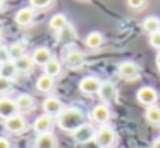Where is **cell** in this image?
I'll use <instances>...</instances> for the list:
<instances>
[{"mask_svg": "<svg viewBox=\"0 0 160 148\" xmlns=\"http://www.w3.org/2000/svg\"><path fill=\"white\" fill-rule=\"evenodd\" d=\"M33 9H47L52 3V0H29Z\"/></svg>", "mask_w": 160, "mask_h": 148, "instance_id": "28", "label": "cell"}, {"mask_svg": "<svg viewBox=\"0 0 160 148\" xmlns=\"http://www.w3.org/2000/svg\"><path fill=\"white\" fill-rule=\"evenodd\" d=\"M102 81L95 76H86L79 81V91L84 93V95H95V93L100 91Z\"/></svg>", "mask_w": 160, "mask_h": 148, "instance_id": "5", "label": "cell"}, {"mask_svg": "<svg viewBox=\"0 0 160 148\" xmlns=\"http://www.w3.org/2000/svg\"><path fill=\"white\" fill-rule=\"evenodd\" d=\"M0 48H4V40H2V36H0Z\"/></svg>", "mask_w": 160, "mask_h": 148, "instance_id": "36", "label": "cell"}, {"mask_svg": "<svg viewBox=\"0 0 160 148\" xmlns=\"http://www.w3.org/2000/svg\"><path fill=\"white\" fill-rule=\"evenodd\" d=\"M16 74H18V67H16L14 60H9V62H5L4 65H0V76H4L5 79L16 78Z\"/></svg>", "mask_w": 160, "mask_h": 148, "instance_id": "21", "label": "cell"}, {"mask_svg": "<svg viewBox=\"0 0 160 148\" xmlns=\"http://www.w3.org/2000/svg\"><path fill=\"white\" fill-rule=\"evenodd\" d=\"M146 120L153 126H160V107L153 105V107H148L146 110Z\"/></svg>", "mask_w": 160, "mask_h": 148, "instance_id": "27", "label": "cell"}, {"mask_svg": "<svg viewBox=\"0 0 160 148\" xmlns=\"http://www.w3.org/2000/svg\"><path fill=\"white\" fill-rule=\"evenodd\" d=\"M35 146L36 148H57V140L52 133L38 134V138L35 141Z\"/></svg>", "mask_w": 160, "mask_h": 148, "instance_id": "16", "label": "cell"}, {"mask_svg": "<svg viewBox=\"0 0 160 148\" xmlns=\"http://www.w3.org/2000/svg\"><path fill=\"white\" fill-rule=\"evenodd\" d=\"M91 119L98 124H105L108 119H110V109H108L107 103H100L97 105L93 110H91Z\"/></svg>", "mask_w": 160, "mask_h": 148, "instance_id": "10", "label": "cell"}, {"mask_svg": "<svg viewBox=\"0 0 160 148\" xmlns=\"http://www.w3.org/2000/svg\"><path fill=\"white\" fill-rule=\"evenodd\" d=\"M0 33H2V23H0Z\"/></svg>", "mask_w": 160, "mask_h": 148, "instance_id": "38", "label": "cell"}, {"mask_svg": "<svg viewBox=\"0 0 160 148\" xmlns=\"http://www.w3.org/2000/svg\"><path fill=\"white\" fill-rule=\"evenodd\" d=\"M83 124H84V114L83 110L76 109V107H67L57 115V126L62 131H67V133H74Z\"/></svg>", "mask_w": 160, "mask_h": 148, "instance_id": "1", "label": "cell"}, {"mask_svg": "<svg viewBox=\"0 0 160 148\" xmlns=\"http://www.w3.org/2000/svg\"><path fill=\"white\" fill-rule=\"evenodd\" d=\"M95 134H97V131L91 124H83L72 133V138L76 143H88V141L95 140Z\"/></svg>", "mask_w": 160, "mask_h": 148, "instance_id": "6", "label": "cell"}, {"mask_svg": "<svg viewBox=\"0 0 160 148\" xmlns=\"http://www.w3.org/2000/svg\"><path fill=\"white\" fill-rule=\"evenodd\" d=\"M95 143L100 148H110L115 143V131L108 126H102L95 134Z\"/></svg>", "mask_w": 160, "mask_h": 148, "instance_id": "2", "label": "cell"}, {"mask_svg": "<svg viewBox=\"0 0 160 148\" xmlns=\"http://www.w3.org/2000/svg\"><path fill=\"white\" fill-rule=\"evenodd\" d=\"M19 109H18V103L16 100H11V98H0V119H11V117L18 115Z\"/></svg>", "mask_w": 160, "mask_h": 148, "instance_id": "7", "label": "cell"}, {"mask_svg": "<svg viewBox=\"0 0 160 148\" xmlns=\"http://www.w3.org/2000/svg\"><path fill=\"white\" fill-rule=\"evenodd\" d=\"M52 126H53L52 115L43 114V115H40L38 119L35 120L33 129H35V133H38V134H47V133H52Z\"/></svg>", "mask_w": 160, "mask_h": 148, "instance_id": "8", "label": "cell"}, {"mask_svg": "<svg viewBox=\"0 0 160 148\" xmlns=\"http://www.w3.org/2000/svg\"><path fill=\"white\" fill-rule=\"evenodd\" d=\"M157 65H158V69H160V52H158V55H157Z\"/></svg>", "mask_w": 160, "mask_h": 148, "instance_id": "35", "label": "cell"}, {"mask_svg": "<svg viewBox=\"0 0 160 148\" xmlns=\"http://www.w3.org/2000/svg\"><path fill=\"white\" fill-rule=\"evenodd\" d=\"M31 59H33V62H35L36 65H43V67H45V65L48 64L53 57H52V52H50L48 48L40 47V48H36V50L33 52Z\"/></svg>", "mask_w": 160, "mask_h": 148, "instance_id": "14", "label": "cell"}, {"mask_svg": "<svg viewBox=\"0 0 160 148\" xmlns=\"http://www.w3.org/2000/svg\"><path fill=\"white\" fill-rule=\"evenodd\" d=\"M12 84H11V79H5L4 76H0V93H7L11 91Z\"/></svg>", "mask_w": 160, "mask_h": 148, "instance_id": "29", "label": "cell"}, {"mask_svg": "<svg viewBox=\"0 0 160 148\" xmlns=\"http://www.w3.org/2000/svg\"><path fill=\"white\" fill-rule=\"evenodd\" d=\"M67 24L69 23H67V17L64 16V14H55V16L50 19V28H52L53 31H57V33H59L60 29H64Z\"/></svg>", "mask_w": 160, "mask_h": 148, "instance_id": "24", "label": "cell"}, {"mask_svg": "<svg viewBox=\"0 0 160 148\" xmlns=\"http://www.w3.org/2000/svg\"><path fill=\"white\" fill-rule=\"evenodd\" d=\"M143 28H145V31L146 33H157V31L160 29V21L157 19L155 16H150V17H146L145 21H143Z\"/></svg>", "mask_w": 160, "mask_h": 148, "instance_id": "26", "label": "cell"}, {"mask_svg": "<svg viewBox=\"0 0 160 148\" xmlns=\"http://www.w3.org/2000/svg\"><path fill=\"white\" fill-rule=\"evenodd\" d=\"M11 60V55H9V48H0V65H4L5 62Z\"/></svg>", "mask_w": 160, "mask_h": 148, "instance_id": "31", "label": "cell"}, {"mask_svg": "<svg viewBox=\"0 0 160 148\" xmlns=\"http://www.w3.org/2000/svg\"><path fill=\"white\" fill-rule=\"evenodd\" d=\"M35 21V10L31 7H22L16 12V23L19 26H29Z\"/></svg>", "mask_w": 160, "mask_h": 148, "instance_id": "13", "label": "cell"}, {"mask_svg": "<svg viewBox=\"0 0 160 148\" xmlns=\"http://www.w3.org/2000/svg\"><path fill=\"white\" fill-rule=\"evenodd\" d=\"M43 110H45L47 115H59L60 112L64 110V105L62 102H60L59 98H55V96H50V98H47L45 102H43Z\"/></svg>", "mask_w": 160, "mask_h": 148, "instance_id": "11", "label": "cell"}, {"mask_svg": "<svg viewBox=\"0 0 160 148\" xmlns=\"http://www.w3.org/2000/svg\"><path fill=\"white\" fill-rule=\"evenodd\" d=\"M136 98L141 105H146V107H153L158 100V91L152 86H143V88L138 89L136 93Z\"/></svg>", "mask_w": 160, "mask_h": 148, "instance_id": "3", "label": "cell"}, {"mask_svg": "<svg viewBox=\"0 0 160 148\" xmlns=\"http://www.w3.org/2000/svg\"><path fill=\"white\" fill-rule=\"evenodd\" d=\"M16 103H18L19 110L26 112V110H31L33 107H35V98H33L31 95H28V93H22V95H19L18 98H16Z\"/></svg>", "mask_w": 160, "mask_h": 148, "instance_id": "19", "label": "cell"}, {"mask_svg": "<svg viewBox=\"0 0 160 148\" xmlns=\"http://www.w3.org/2000/svg\"><path fill=\"white\" fill-rule=\"evenodd\" d=\"M158 31H160V29H158Z\"/></svg>", "mask_w": 160, "mask_h": 148, "instance_id": "39", "label": "cell"}, {"mask_svg": "<svg viewBox=\"0 0 160 148\" xmlns=\"http://www.w3.org/2000/svg\"><path fill=\"white\" fill-rule=\"evenodd\" d=\"M152 148H160V138H157L155 141H153V145H152Z\"/></svg>", "mask_w": 160, "mask_h": 148, "instance_id": "34", "label": "cell"}, {"mask_svg": "<svg viewBox=\"0 0 160 148\" xmlns=\"http://www.w3.org/2000/svg\"><path fill=\"white\" fill-rule=\"evenodd\" d=\"M98 95H100V98L103 100L105 103H107V102H112V100H115V95H117V89H115V84H114V83H110V81L102 83Z\"/></svg>", "mask_w": 160, "mask_h": 148, "instance_id": "15", "label": "cell"}, {"mask_svg": "<svg viewBox=\"0 0 160 148\" xmlns=\"http://www.w3.org/2000/svg\"><path fill=\"white\" fill-rule=\"evenodd\" d=\"M26 126H28V122H26V119L22 115H14L11 117V119L5 120V129L9 131V133H14V134H19L22 133V131L26 129Z\"/></svg>", "mask_w": 160, "mask_h": 148, "instance_id": "9", "label": "cell"}, {"mask_svg": "<svg viewBox=\"0 0 160 148\" xmlns=\"http://www.w3.org/2000/svg\"><path fill=\"white\" fill-rule=\"evenodd\" d=\"M145 2L146 0H128V3H129L131 9H141V7L145 5Z\"/></svg>", "mask_w": 160, "mask_h": 148, "instance_id": "32", "label": "cell"}, {"mask_svg": "<svg viewBox=\"0 0 160 148\" xmlns=\"http://www.w3.org/2000/svg\"><path fill=\"white\" fill-rule=\"evenodd\" d=\"M74 36H76V31H74L72 24H67L64 29H60L59 33H57V40H59L60 43H64V45L71 43V41L74 40Z\"/></svg>", "mask_w": 160, "mask_h": 148, "instance_id": "18", "label": "cell"}, {"mask_svg": "<svg viewBox=\"0 0 160 148\" xmlns=\"http://www.w3.org/2000/svg\"><path fill=\"white\" fill-rule=\"evenodd\" d=\"M52 88H53V78H50L48 74L40 76L38 81H36V89L42 93H48Z\"/></svg>", "mask_w": 160, "mask_h": 148, "instance_id": "20", "label": "cell"}, {"mask_svg": "<svg viewBox=\"0 0 160 148\" xmlns=\"http://www.w3.org/2000/svg\"><path fill=\"white\" fill-rule=\"evenodd\" d=\"M33 65H35V62H33V59L29 57V55H24V57L18 59L16 60V67H18V72H31Z\"/></svg>", "mask_w": 160, "mask_h": 148, "instance_id": "22", "label": "cell"}, {"mask_svg": "<svg viewBox=\"0 0 160 148\" xmlns=\"http://www.w3.org/2000/svg\"><path fill=\"white\" fill-rule=\"evenodd\" d=\"M103 41H105V38H103V34H102L100 31H91V33L86 36L84 43H86L88 48H91V50H97V48H100L102 45H103Z\"/></svg>", "mask_w": 160, "mask_h": 148, "instance_id": "17", "label": "cell"}, {"mask_svg": "<svg viewBox=\"0 0 160 148\" xmlns=\"http://www.w3.org/2000/svg\"><path fill=\"white\" fill-rule=\"evenodd\" d=\"M4 3H5V0H0V9L4 7Z\"/></svg>", "mask_w": 160, "mask_h": 148, "instance_id": "37", "label": "cell"}, {"mask_svg": "<svg viewBox=\"0 0 160 148\" xmlns=\"http://www.w3.org/2000/svg\"><path fill=\"white\" fill-rule=\"evenodd\" d=\"M60 72H62V64H60L57 59H52V60L45 65V74H48L50 78H55Z\"/></svg>", "mask_w": 160, "mask_h": 148, "instance_id": "25", "label": "cell"}, {"mask_svg": "<svg viewBox=\"0 0 160 148\" xmlns=\"http://www.w3.org/2000/svg\"><path fill=\"white\" fill-rule=\"evenodd\" d=\"M117 74L121 76L122 79H128V81H134V79L139 78V67L134 64V62H122V64H119L117 67Z\"/></svg>", "mask_w": 160, "mask_h": 148, "instance_id": "4", "label": "cell"}, {"mask_svg": "<svg viewBox=\"0 0 160 148\" xmlns=\"http://www.w3.org/2000/svg\"><path fill=\"white\" fill-rule=\"evenodd\" d=\"M150 45H152L153 48H158L160 50V31L150 34Z\"/></svg>", "mask_w": 160, "mask_h": 148, "instance_id": "30", "label": "cell"}, {"mask_svg": "<svg viewBox=\"0 0 160 148\" xmlns=\"http://www.w3.org/2000/svg\"><path fill=\"white\" fill-rule=\"evenodd\" d=\"M84 60H86V55H84L83 52H79V50H72V52H69V54L66 55V65L71 67V69L83 67Z\"/></svg>", "mask_w": 160, "mask_h": 148, "instance_id": "12", "label": "cell"}, {"mask_svg": "<svg viewBox=\"0 0 160 148\" xmlns=\"http://www.w3.org/2000/svg\"><path fill=\"white\" fill-rule=\"evenodd\" d=\"M0 148H11V143L5 138H0Z\"/></svg>", "mask_w": 160, "mask_h": 148, "instance_id": "33", "label": "cell"}, {"mask_svg": "<svg viewBox=\"0 0 160 148\" xmlns=\"http://www.w3.org/2000/svg\"><path fill=\"white\" fill-rule=\"evenodd\" d=\"M9 55H11V60H18V59L24 57L26 55V47L24 43H21V41H18V43L11 45V48H9Z\"/></svg>", "mask_w": 160, "mask_h": 148, "instance_id": "23", "label": "cell"}]
</instances>
